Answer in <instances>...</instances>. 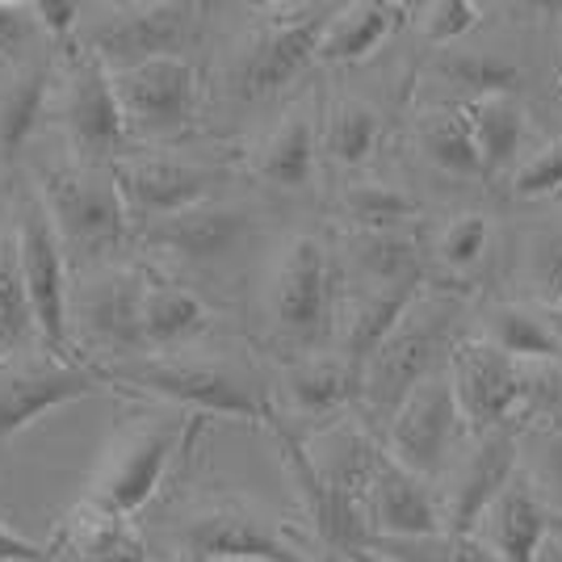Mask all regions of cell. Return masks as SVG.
I'll use <instances>...</instances> for the list:
<instances>
[{
    "instance_id": "obj_26",
    "label": "cell",
    "mask_w": 562,
    "mask_h": 562,
    "mask_svg": "<svg viewBox=\"0 0 562 562\" xmlns=\"http://www.w3.org/2000/svg\"><path fill=\"white\" fill-rule=\"evenodd\" d=\"M206 328H211V311H206V303L193 290L160 278L143 281V303H139L143 352L156 357L160 349L186 345V340L202 336Z\"/></svg>"
},
{
    "instance_id": "obj_40",
    "label": "cell",
    "mask_w": 562,
    "mask_h": 562,
    "mask_svg": "<svg viewBox=\"0 0 562 562\" xmlns=\"http://www.w3.org/2000/svg\"><path fill=\"white\" fill-rule=\"evenodd\" d=\"M529 285H533L538 303L554 311V303L562 299V227L541 232L529 244Z\"/></svg>"
},
{
    "instance_id": "obj_3",
    "label": "cell",
    "mask_w": 562,
    "mask_h": 562,
    "mask_svg": "<svg viewBox=\"0 0 562 562\" xmlns=\"http://www.w3.org/2000/svg\"><path fill=\"white\" fill-rule=\"evenodd\" d=\"M193 428H198V416L193 420L147 416L139 424H126L114 437V446L105 449V458H101V467H97L93 483H89L80 504L131 520L151 495L160 492L172 458L186 449Z\"/></svg>"
},
{
    "instance_id": "obj_1",
    "label": "cell",
    "mask_w": 562,
    "mask_h": 562,
    "mask_svg": "<svg viewBox=\"0 0 562 562\" xmlns=\"http://www.w3.org/2000/svg\"><path fill=\"white\" fill-rule=\"evenodd\" d=\"M453 299H428L420 294L416 306L398 319V328L374 349V357L361 366V395H357V420L382 432L386 420L398 412V403L420 386L432 370L446 366L453 349Z\"/></svg>"
},
{
    "instance_id": "obj_10",
    "label": "cell",
    "mask_w": 562,
    "mask_h": 562,
    "mask_svg": "<svg viewBox=\"0 0 562 562\" xmlns=\"http://www.w3.org/2000/svg\"><path fill=\"white\" fill-rule=\"evenodd\" d=\"M446 374L453 386L458 416L467 424L470 437L492 432L504 424H516V412L525 407L529 374L513 357L492 349L483 336H458L446 357Z\"/></svg>"
},
{
    "instance_id": "obj_11",
    "label": "cell",
    "mask_w": 562,
    "mask_h": 562,
    "mask_svg": "<svg viewBox=\"0 0 562 562\" xmlns=\"http://www.w3.org/2000/svg\"><path fill=\"white\" fill-rule=\"evenodd\" d=\"M126 135L143 139H177L198 114V68L186 55L147 59L139 68L110 71Z\"/></svg>"
},
{
    "instance_id": "obj_17",
    "label": "cell",
    "mask_w": 562,
    "mask_h": 562,
    "mask_svg": "<svg viewBox=\"0 0 562 562\" xmlns=\"http://www.w3.org/2000/svg\"><path fill=\"white\" fill-rule=\"evenodd\" d=\"M101 386H110L105 366H85V361H59L47 357L38 366H25L18 374L0 382V441L18 437L22 428L38 424L43 416L97 395Z\"/></svg>"
},
{
    "instance_id": "obj_30",
    "label": "cell",
    "mask_w": 562,
    "mask_h": 562,
    "mask_svg": "<svg viewBox=\"0 0 562 562\" xmlns=\"http://www.w3.org/2000/svg\"><path fill=\"white\" fill-rule=\"evenodd\" d=\"M340 218L349 235H391V232H420V202L398 186H349L340 198Z\"/></svg>"
},
{
    "instance_id": "obj_23",
    "label": "cell",
    "mask_w": 562,
    "mask_h": 562,
    "mask_svg": "<svg viewBox=\"0 0 562 562\" xmlns=\"http://www.w3.org/2000/svg\"><path fill=\"white\" fill-rule=\"evenodd\" d=\"M462 105H467L474 151H479V165H483V181H495L504 172L513 177L516 160L525 151V139H529V114H525L520 97L508 93V89H487V93L462 101Z\"/></svg>"
},
{
    "instance_id": "obj_41",
    "label": "cell",
    "mask_w": 562,
    "mask_h": 562,
    "mask_svg": "<svg viewBox=\"0 0 562 562\" xmlns=\"http://www.w3.org/2000/svg\"><path fill=\"white\" fill-rule=\"evenodd\" d=\"M34 18L25 4H13V0H0V55L4 59H25V50L34 43Z\"/></svg>"
},
{
    "instance_id": "obj_49",
    "label": "cell",
    "mask_w": 562,
    "mask_h": 562,
    "mask_svg": "<svg viewBox=\"0 0 562 562\" xmlns=\"http://www.w3.org/2000/svg\"><path fill=\"white\" fill-rule=\"evenodd\" d=\"M50 562H68V554H64V541H59V554H55Z\"/></svg>"
},
{
    "instance_id": "obj_46",
    "label": "cell",
    "mask_w": 562,
    "mask_h": 562,
    "mask_svg": "<svg viewBox=\"0 0 562 562\" xmlns=\"http://www.w3.org/2000/svg\"><path fill=\"white\" fill-rule=\"evenodd\" d=\"M550 319H554V328H559V336H562V299L554 303V315H550Z\"/></svg>"
},
{
    "instance_id": "obj_29",
    "label": "cell",
    "mask_w": 562,
    "mask_h": 562,
    "mask_svg": "<svg viewBox=\"0 0 562 562\" xmlns=\"http://www.w3.org/2000/svg\"><path fill=\"white\" fill-rule=\"evenodd\" d=\"M386 139V117L378 114L370 101L361 97H345L331 105L324 135H319V151L331 165L340 168H361L374 160V151Z\"/></svg>"
},
{
    "instance_id": "obj_34",
    "label": "cell",
    "mask_w": 562,
    "mask_h": 562,
    "mask_svg": "<svg viewBox=\"0 0 562 562\" xmlns=\"http://www.w3.org/2000/svg\"><path fill=\"white\" fill-rule=\"evenodd\" d=\"M416 143H420L424 160L432 168H441L446 177H462V181L483 177L474 135H470L467 122V105H441V110L424 114L420 126H416Z\"/></svg>"
},
{
    "instance_id": "obj_33",
    "label": "cell",
    "mask_w": 562,
    "mask_h": 562,
    "mask_svg": "<svg viewBox=\"0 0 562 562\" xmlns=\"http://www.w3.org/2000/svg\"><path fill=\"white\" fill-rule=\"evenodd\" d=\"M483 340L504 352V357H513L516 366H525V361H559L562 357V336L554 328V319H541L538 311H529L520 303L492 306Z\"/></svg>"
},
{
    "instance_id": "obj_25",
    "label": "cell",
    "mask_w": 562,
    "mask_h": 562,
    "mask_svg": "<svg viewBox=\"0 0 562 562\" xmlns=\"http://www.w3.org/2000/svg\"><path fill=\"white\" fill-rule=\"evenodd\" d=\"M428 285H361L349 299L345 324H340V357L352 370H361L374 349L398 328V319L416 306Z\"/></svg>"
},
{
    "instance_id": "obj_12",
    "label": "cell",
    "mask_w": 562,
    "mask_h": 562,
    "mask_svg": "<svg viewBox=\"0 0 562 562\" xmlns=\"http://www.w3.org/2000/svg\"><path fill=\"white\" fill-rule=\"evenodd\" d=\"M59 122L68 131V143L76 151V165H114L126 135V122L117 110L114 80L97 64L93 55L76 47L64 76V101H59Z\"/></svg>"
},
{
    "instance_id": "obj_50",
    "label": "cell",
    "mask_w": 562,
    "mask_h": 562,
    "mask_svg": "<svg viewBox=\"0 0 562 562\" xmlns=\"http://www.w3.org/2000/svg\"><path fill=\"white\" fill-rule=\"evenodd\" d=\"M186 562H202V559H193V554H189V559Z\"/></svg>"
},
{
    "instance_id": "obj_21",
    "label": "cell",
    "mask_w": 562,
    "mask_h": 562,
    "mask_svg": "<svg viewBox=\"0 0 562 562\" xmlns=\"http://www.w3.org/2000/svg\"><path fill=\"white\" fill-rule=\"evenodd\" d=\"M474 538L483 541L499 562H533L541 550V541L550 538V513L541 504L533 487L516 479L495 495V504L483 513V520L474 525Z\"/></svg>"
},
{
    "instance_id": "obj_7",
    "label": "cell",
    "mask_w": 562,
    "mask_h": 562,
    "mask_svg": "<svg viewBox=\"0 0 562 562\" xmlns=\"http://www.w3.org/2000/svg\"><path fill=\"white\" fill-rule=\"evenodd\" d=\"M206 4L189 0H151V4H117L110 18L85 38V55H93L105 71L139 68L147 59H172L198 38Z\"/></svg>"
},
{
    "instance_id": "obj_24",
    "label": "cell",
    "mask_w": 562,
    "mask_h": 562,
    "mask_svg": "<svg viewBox=\"0 0 562 562\" xmlns=\"http://www.w3.org/2000/svg\"><path fill=\"white\" fill-rule=\"evenodd\" d=\"M407 4H391V0H352V4H336L328 18L319 47H315V64H366L398 25L407 22Z\"/></svg>"
},
{
    "instance_id": "obj_36",
    "label": "cell",
    "mask_w": 562,
    "mask_h": 562,
    "mask_svg": "<svg viewBox=\"0 0 562 562\" xmlns=\"http://www.w3.org/2000/svg\"><path fill=\"white\" fill-rule=\"evenodd\" d=\"M47 101H50V71L47 68H25L9 93L0 97V151L13 160L22 151L34 126L43 122L47 114Z\"/></svg>"
},
{
    "instance_id": "obj_44",
    "label": "cell",
    "mask_w": 562,
    "mask_h": 562,
    "mask_svg": "<svg viewBox=\"0 0 562 562\" xmlns=\"http://www.w3.org/2000/svg\"><path fill=\"white\" fill-rule=\"evenodd\" d=\"M533 562H562V538L550 529V538L541 541V550H538V559Z\"/></svg>"
},
{
    "instance_id": "obj_9",
    "label": "cell",
    "mask_w": 562,
    "mask_h": 562,
    "mask_svg": "<svg viewBox=\"0 0 562 562\" xmlns=\"http://www.w3.org/2000/svg\"><path fill=\"white\" fill-rule=\"evenodd\" d=\"M462 432H467V424L458 416L453 386H449V374L441 366L398 403V412L382 428V449L398 467H407L412 474H420L437 487L453 462V449L462 441Z\"/></svg>"
},
{
    "instance_id": "obj_45",
    "label": "cell",
    "mask_w": 562,
    "mask_h": 562,
    "mask_svg": "<svg viewBox=\"0 0 562 562\" xmlns=\"http://www.w3.org/2000/svg\"><path fill=\"white\" fill-rule=\"evenodd\" d=\"M349 562H391V559H382V554H374V550H352V554H345Z\"/></svg>"
},
{
    "instance_id": "obj_6",
    "label": "cell",
    "mask_w": 562,
    "mask_h": 562,
    "mask_svg": "<svg viewBox=\"0 0 562 562\" xmlns=\"http://www.w3.org/2000/svg\"><path fill=\"white\" fill-rule=\"evenodd\" d=\"M13 248H18V269H22L34 336L43 340L47 357H59L71 340L68 252H64V244L55 235V223H50L47 206L38 202V193H25L22 206H18Z\"/></svg>"
},
{
    "instance_id": "obj_32",
    "label": "cell",
    "mask_w": 562,
    "mask_h": 562,
    "mask_svg": "<svg viewBox=\"0 0 562 562\" xmlns=\"http://www.w3.org/2000/svg\"><path fill=\"white\" fill-rule=\"evenodd\" d=\"M71 562H151L147 541L135 533L126 516L97 513L89 504H76L68 529Z\"/></svg>"
},
{
    "instance_id": "obj_35",
    "label": "cell",
    "mask_w": 562,
    "mask_h": 562,
    "mask_svg": "<svg viewBox=\"0 0 562 562\" xmlns=\"http://www.w3.org/2000/svg\"><path fill=\"white\" fill-rule=\"evenodd\" d=\"M520 479L533 487L546 513L562 516V424H520Z\"/></svg>"
},
{
    "instance_id": "obj_22",
    "label": "cell",
    "mask_w": 562,
    "mask_h": 562,
    "mask_svg": "<svg viewBox=\"0 0 562 562\" xmlns=\"http://www.w3.org/2000/svg\"><path fill=\"white\" fill-rule=\"evenodd\" d=\"M281 395L290 416L303 420H328L345 407H357L361 395V370H352L345 357H294L281 374Z\"/></svg>"
},
{
    "instance_id": "obj_18",
    "label": "cell",
    "mask_w": 562,
    "mask_h": 562,
    "mask_svg": "<svg viewBox=\"0 0 562 562\" xmlns=\"http://www.w3.org/2000/svg\"><path fill=\"white\" fill-rule=\"evenodd\" d=\"M278 432L281 458H285V470L299 487V499H303V513L315 529V538L324 541L336 554H352V550H366L370 546V520H366V504L357 495L331 487L328 479H319L311 458L303 449V437H294L290 428H281L278 420L269 424Z\"/></svg>"
},
{
    "instance_id": "obj_8",
    "label": "cell",
    "mask_w": 562,
    "mask_h": 562,
    "mask_svg": "<svg viewBox=\"0 0 562 562\" xmlns=\"http://www.w3.org/2000/svg\"><path fill=\"white\" fill-rule=\"evenodd\" d=\"M336 4H285V9H269V18L252 34V43L244 47L239 64H235V93L260 101V97L281 93L285 85H294L311 64H315V47Z\"/></svg>"
},
{
    "instance_id": "obj_2",
    "label": "cell",
    "mask_w": 562,
    "mask_h": 562,
    "mask_svg": "<svg viewBox=\"0 0 562 562\" xmlns=\"http://www.w3.org/2000/svg\"><path fill=\"white\" fill-rule=\"evenodd\" d=\"M110 382L135 386L143 395L177 403L193 416H232L248 424H273L278 412L257 386V378L239 374L232 366H214V361H181V357H131L122 366H105Z\"/></svg>"
},
{
    "instance_id": "obj_13",
    "label": "cell",
    "mask_w": 562,
    "mask_h": 562,
    "mask_svg": "<svg viewBox=\"0 0 562 562\" xmlns=\"http://www.w3.org/2000/svg\"><path fill=\"white\" fill-rule=\"evenodd\" d=\"M516 470H520V420L479 432L467 453L449 462V487L437 492L446 533H474V525L495 504V495L513 483Z\"/></svg>"
},
{
    "instance_id": "obj_47",
    "label": "cell",
    "mask_w": 562,
    "mask_h": 562,
    "mask_svg": "<svg viewBox=\"0 0 562 562\" xmlns=\"http://www.w3.org/2000/svg\"><path fill=\"white\" fill-rule=\"evenodd\" d=\"M550 529H554V533L562 538V516H550Z\"/></svg>"
},
{
    "instance_id": "obj_39",
    "label": "cell",
    "mask_w": 562,
    "mask_h": 562,
    "mask_svg": "<svg viewBox=\"0 0 562 562\" xmlns=\"http://www.w3.org/2000/svg\"><path fill=\"white\" fill-rule=\"evenodd\" d=\"M487 9L470 4V0H432L420 9V34L428 47H449L462 34H470L474 25H483Z\"/></svg>"
},
{
    "instance_id": "obj_38",
    "label": "cell",
    "mask_w": 562,
    "mask_h": 562,
    "mask_svg": "<svg viewBox=\"0 0 562 562\" xmlns=\"http://www.w3.org/2000/svg\"><path fill=\"white\" fill-rule=\"evenodd\" d=\"M513 198L541 202V198H562V135L538 147L529 160H520L508 177Z\"/></svg>"
},
{
    "instance_id": "obj_43",
    "label": "cell",
    "mask_w": 562,
    "mask_h": 562,
    "mask_svg": "<svg viewBox=\"0 0 562 562\" xmlns=\"http://www.w3.org/2000/svg\"><path fill=\"white\" fill-rule=\"evenodd\" d=\"M55 554H59V541L38 546V541L22 538L13 525L0 520V562H50Z\"/></svg>"
},
{
    "instance_id": "obj_27",
    "label": "cell",
    "mask_w": 562,
    "mask_h": 562,
    "mask_svg": "<svg viewBox=\"0 0 562 562\" xmlns=\"http://www.w3.org/2000/svg\"><path fill=\"white\" fill-rule=\"evenodd\" d=\"M428 235H349V265L361 285H428Z\"/></svg>"
},
{
    "instance_id": "obj_15",
    "label": "cell",
    "mask_w": 562,
    "mask_h": 562,
    "mask_svg": "<svg viewBox=\"0 0 562 562\" xmlns=\"http://www.w3.org/2000/svg\"><path fill=\"white\" fill-rule=\"evenodd\" d=\"M361 504H366V520H370V541H412L446 533L437 487L407 467H398L386 449L378 453Z\"/></svg>"
},
{
    "instance_id": "obj_31",
    "label": "cell",
    "mask_w": 562,
    "mask_h": 562,
    "mask_svg": "<svg viewBox=\"0 0 562 562\" xmlns=\"http://www.w3.org/2000/svg\"><path fill=\"white\" fill-rule=\"evenodd\" d=\"M428 244V281L437 278H453V281H467L474 278L487 260H492L495 248V227L487 214H458L453 223H446L441 232Z\"/></svg>"
},
{
    "instance_id": "obj_19",
    "label": "cell",
    "mask_w": 562,
    "mask_h": 562,
    "mask_svg": "<svg viewBox=\"0 0 562 562\" xmlns=\"http://www.w3.org/2000/svg\"><path fill=\"white\" fill-rule=\"evenodd\" d=\"M143 269H110L93 278L80 299L68 306L71 319H80V328L93 336L97 345L114 357H143L139 336V303H143Z\"/></svg>"
},
{
    "instance_id": "obj_28",
    "label": "cell",
    "mask_w": 562,
    "mask_h": 562,
    "mask_svg": "<svg viewBox=\"0 0 562 562\" xmlns=\"http://www.w3.org/2000/svg\"><path fill=\"white\" fill-rule=\"evenodd\" d=\"M260 181L278 189H306L319 168V126L311 110H290L252 156Z\"/></svg>"
},
{
    "instance_id": "obj_42",
    "label": "cell",
    "mask_w": 562,
    "mask_h": 562,
    "mask_svg": "<svg viewBox=\"0 0 562 562\" xmlns=\"http://www.w3.org/2000/svg\"><path fill=\"white\" fill-rule=\"evenodd\" d=\"M25 9H30L34 25H38V30H47L55 43H68L76 22H80V13H85L76 0H30Z\"/></svg>"
},
{
    "instance_id": "obj_5",
    "label": "cell",
    "mask_w": 562,
    "mask_h": 562,
    "mask_svg": "<svg viewBox=\"0 0 562 562\" xmlns=\"http://www.w3.org/2000/svg\"><path fill=\"white\" fill-rule=\"evenodd\" d=\"M336 306V265L319 235H294L269 281V324L285 349L299 357L315 349L331 331Z\"/></svg>"
},
{
    "instance_id": "obj_48",
    "label": "cell",
    "mask_w": 562,
    "mask_h": 562,
    "mask_svg": "<svg viewBox=\"0 0 562 562\" xmlns=\"http://www.w3.org/2000/svg\"><path fill=\"white\" fill-rule=\"evenodd\" d=\"M554 85H559V93H562V59L554 64Z\"/></svg>"
},
{
    "instance_id": "obj_14",
    "label": "cell",
    "mask_w": 562,
    "mask_h": 562,
    "mask_svg": "<svg viewBox=\"0 0 562 562\" xmlns=\"http://www.w3.org/2000/svg\"><path fill=\"white\" fill-rule=\"evenodd\" d=\"M186 550L202 562H311L273 516L244 499H218L186 525Z\"/></svg>"
},
{
    "instance_id": "obj_20",
    "label": "cell",
    "mask_w": 562,
    "mask_h": 562,
    "mask_svg": "<svg viewBox=\"0 0 562 562\" xmlns=\"http://www.w3.org/2000/svg\"><path fill=\"white\" fill-rule=\"evenodd\" d=\"M252 214L232 202H198L181 214H168L160 223L147 227V244L165 248L177 260L189 265H218L227 260L252 235Z\"/></svg>"
},
{
    "instance_id": "obj_4",
    "label": "cell",
    "mask_w": 562,
    "mask_h": 562,
    "mask_svg": "<svg viewBox=\"0 0 562 562\" xmlns=\"http://www.w3.org/2000/svg\"><path fill=\"white\" fill-rule=\"evenodd\" d=\"M38 202L47 206L64 252L97 257L122 244L126 235V202L117 193L110 165H59L38 177Z\"/></svg>"
},
{
    "instance_id": "obj_16",
    "label": "cell",
    "mask_w": 562,
    "mask_h": 562,
    "mask_svg": "<svg viewBox=\"0 0 562 562\" xmlns=\"http://www.w3.org/2000/svg\"><path fill=\"white\" fill-rule=\"evenodd\" d=\"M117 193L126 202V214L160 223L168 214H181L198 202H211V189L227 177L214 165L172 160V156H139V160H114Z\"/></svg>"
},
{
    "instance_id": "obj_37",
    "label": "cell",
    "mask_w": 562,
    "mask_h": 562,
    "mask_svg": "<svg viewBox=\"0 0 562 562\" xmlns=\"http://www.w3.org/2000/svg\"><path fill=\"white\" fill-rule=\"evenodd\" d=\"M30 336H34V319H30L18 248H13V232H9L0 235V352L22 349Z\"/></svg>"
}]
</instances>
